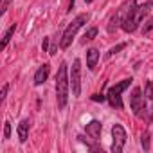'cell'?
<instances>
[{
  "label": "cell",
  "mask_w": 153,
  "mask_h": 153,
  "mask_svg": "<svg viewBox=\"0 0 153 153\" xmlns=\"http://www.w3.org/2000/svg\"><path fill=\"white\" fill-rule=\"evenodd\" d=\"M68 87H70V78H68V68L67 63L63 61L58 68L56 74V101H58V108L63 110L67 106L68 101Z\"/></svg>",
  "instance_id": "1"
},
{
  "label": "cell",
  "mask_w": 153,
  "mask_h": 153,
  "mask_svg": "<svg viewBox=\"0 0 153 153\" xmlns=\"http://www.w3.org/2000/svg\"><path fill=\"white\" fill-rule=\"evenodd\" d=\"M149 7H151V4H149V2H148V4H142V6H137V4H135V6H131L121 27H123L126 33H133V31L139 27V24L142 22V18L149 13Z\"/></svg>",
  "instance_id": "2"
},
{
  "label": "cell",
  "mask_w": 153,
  "mask_h": 153,
  "mask_svg": "<svg viewBox=\"0 0 153 153\" xmlns=\"http://www.w3.org/2000/svg\"><path fill=\"white\" fill-rule=\"evenodd\" d=\"M88 22V15H78L74 20H72V24H68V27L63 31V36H61V40H59V47L61 49H67L72 42H74V36L78 34V31L85 25Z\"/></svg>",
  "instance_id": "3"
},
{
  "label": "cell",
  "mask_w": 153,
  "mask_h": 153,
  "mask_svg": "<svg viewBox=\"0 0 153 153\" xmlns=\"http://www.w3.org/2000/svg\"><path fill=\"white\" fill-rule=\"evenodd\" d=\"M130 83H131V79H123L121 83H117V85H114V87H110V90H108V94H106V99H108V103L114 106V108H123L124 105H123V99H121V94L130 87Z\"/></svg>",
  "instance_id": "4"
},
{
  "label": "cell",
  "mask_w": 153,
  "mask_h": 153,
  "mask_svg": "<svg viewBox=\"0 0 153 153\" xmlns=\"http://www.w3.org/2000/svg\"><path fill=\"white\" fill-rule=\"evenodd\" d=\"M137 2L135 0H126V2L117 9V13L110 18V24H108V33H115V29L119 27V25H123V22H124V18H126V15H128V11H130V7L131 6H135Z\"/></svg>",
  "instance_id": "5"
},
{
  "label": "cell",
  "mask_w": 153,
  "mask_h": 153,
  "mask_svg": "<svg viewBox=\"0 0 153 153\" xmlns=\"http://www.w3.org/2000/svg\"><path fill=\"white\" fill-rule=\"evenodd\" d=\"M144 114H140L148 123H153V81H148L146 83V88H144Z\"/></svg>",
  "instance_id": "6"
},
{
  "label": "cell",
  "mask_w": 153,
  "mask_h": 153,
  "mask_svg": "<svg viewBox=\"0 0 153 153\" xmlns=\"http://www.w3.org/2000/svg\"><path fill=\"white\" fill-rule=\"evenodd\" d=\"M70 87H72V96L78 97L81 94V61L74 59L72 68H70Z\"/></svg>",
  "instance_id": "7"
},
{
  "label": "cell",
  "mask_w": 153,
  "mask_h": 153,
  "mask_svg": "<svg viewBox=\"0 0 153 153\" xmlns=\"http://www.w3.org/2000/svg\"><path fill=\"white\" fill-rule=\"evenodd\" d=\"M112 137H114V144H112V151L114 153H121L124 144H126V130L121 124H114L112 126Z\"/></svg>",
  "instance_id": "8"
},
{
  "label": "cell",
  "mask_w": 153,
  "mask_h": 153,
  "mask_svg": "<svg viewBox=\"0 0 153 153\" xmlns=\"http://www.w3.org/2000/svg\"><path fill=\"white\" fill-rule=\"evenodd\" d=\"M130 106H131V112H133L135 115H139V117H140V114H142V106H144V97H142V92H140V88H139V87H135V88H133V92H131Z\"/></svg>",
  "instance_id": "9"
},
{
  "label": "cell",
  "mask_w": 153,
  "mask_h": 153,
  "mask_svg": "<svg viewBox=\"0 0 153 153\" xmlns=\"http://www.w3.org/2000/svg\"><path fill=\"white\" fill-rule=\"evenodd\" d=\"M49 74H51V65H49V63H43V65L36 70V74H34V85H36V87L43 85V83L47 81V78H49Z\"/></svg>",
  "instance_id": "10"
},
{
  "label": "cell",
  "mask_w": 153,
  "mask_h": 153,
  "mask_svg": "<svg viewBox=\"0 0 153 153\" xmlns=\"http://www.w3.org/2000/svg\"><path fill=\"white\" fill-rule=\"evenodd\" d=\"M87 135L88 137H92L94 140H99V137H101V130H103V124L99 123V121H90L88 124H87Z\"/></svg>",
  "instance_id": "11"
},
{
  "label": "cell",
  "mask_w": 153,
  "mask_h": 153,
  "mask_svg": "<svg viewBox=\"0 0 153 153\" xmlns=\"http://www.w3.org/2000/svg\"><path fill=\"white\" fill-rule=\"evenodd\" d=\"M29 126H31V121L29 119L20 121V124H18V139H20V142H25L27 140V137H29Z\"/></svg>",
  "instance_id": "12"
},
{
  "label": "cell",
  "mask_w": 153,
  "mask_h": 153,
  "mask_svg": "<svg viewBox=\"0 0 153 153\" xmlns=\"http://www.w3.org/2000/svg\"><path fill=\"white\" fill-rule=\"evenodd\" d=\"M97 59H99V51H97V49H90V51L87 52V65H88V68H90V70H94V68H96Z\"/></svg>",
  "instance_id": "13"
},
{
  "label": "cell",
  "mask_w": 153,
  "mask_h": 153,
  "mask_svg": "<svg viewBox=\"0 0 153 153\" xmlns=\"http://www.w3.org/2000/svg\"><path fill=\"white\" fill-rule=\"evenodd\" d=\"M15 31H16V24H13V25H11V27H9L7 31H6V34H4V38H2V45H0V49H2V51H4V49L7 47V43H9L11 36L15 34Z\"/></svg>",
  "instance_id": "14"
},
{
  "label": "cell",
  "mask_w": 153,
  "mask_h": 153,
  "mask_svg": "<svg viewBox=\"0 0 153 153\" xmlns=\"http://www.w3.org/2000/svg\"><path fill=\"white\" fill-rule=\"evenodd\" d=\"M153 31V16H149L146 22H144V27H142V34H149Z\"/></svg>",
  "instance_id": "15"
},
{
  "label": "cell",
  "mask_w": 153,
  "mask_h": 153,
  "mask_svg": "<svg viewBox=\"0 0 153 153\" xmlns=\"http://www.w3.org/2000/svg\"><path fill=\"white\" fill-rule=\"evenodd\" d=\"M140 142H142V148H144V151H149V133H148V131L142 135V140H140Z\"/></svg>",
  "instance_id": "16"
},
{
  "label": "cell",
  "mask_w": 153,
  "mask_h": 153,
  "mask_svg": "<svg viewBox=\"0 0 153 153\" xmlns=\"http://www.w3.org/2000/svg\"><path fill=\"white\" fill-rule=\"evenodd\" d=\"M96 36H97V29H96V27L88 29V31H87V34H85V38H87V40H94Z\"/></svg>",
  "instance_id": "17"
},
{
  "label": "cell",
  "mask_w": 153,
  "mask_h": 153,
  "mask_svg": "<svg viewBox=\"0 0 153 153\" xmlns=\"http://www.w3.org/2000/svg\"><path fill=\"white\" fill-rule=\"evenodd\" d=\"M9 137H11V124L4 123V139H9Z\"/></svg>",
  "instance_id": "18"
},
{
  "label": "cell",
  "mask_w": 153,
  "mask_h": 153,
  "mask_svg": "<svg viewBox=\"0 0 153 153\" xmlns=\"http://www.w3.org/2000/svg\"><path fill=\"white\" fill-rule=\"evenodd\" d=\"M124 47H126V43H119V45H115V47H112L108 54L112 56V54H115V52H119V51H121V49H124Z\"/></svg>",
  "instance_id": "19"
},
{
  "label": "cell",
  "mask_w": 153,
  "mask_h": 153,
  "mask_svg": "<svg viewBox=\"0 0 153 153\" xmlns=\"http://www.w3.org/2000/svg\"><path fill=\"white\" fill-rule=\"evenodd\" d=\"M7 88H9V85H4V87H2V94H0V101H4V99H6V96H7Z\"/></svg>",
  "instance_id": "20"
},
{
  "label": "cell",
  "mask_w": 153,
  "mask_h": 153,
  "mask_svg": "<svg viewBox=\"0 0 153 153\" xmlns=\"http://www.w3.org/2000/svg\"><path fill=\"white\" fill-rule=\"evenodd\" d=\"M92 99H94V101H105L106 97H105L103 94H96V96H92Z\"/></svg>",
  "instance_id": "21"
},
{
  "label": "cell",
  "mask_w": 153,
  "mask_h": 153,
  "mask_svg": "<svg viewBox=\"0 0 153 153\" xmlns=\"http://www.w3.org/2000/svg\"><path fill=\"white\" fill-rule=\"evenodd\" d=\"M9 2H11V0H2V9H0V11H2V13H6V9H7Z\"/></svg>",
  "instance_id": "22"
},
{
  "label": "cell",
  "mask_w": 153,
  "mask_h": 153,
  "mask_svg": "<svg viewBox=\"0 0 153 153\" xmlns=\"http://www.w3.org/2000/svg\"><path fill=\"white\" fill-rule=\"evenodd\" d=\"M42 47H43V51H47V47H49V38H43V43H42Z\"/></svg>",
  "instance_id": "23"
},
{
  "label": "cell",
  "mask_w": 153,
  "mask_h": 153,
  "mask_svg": "<svg viewBox=\"0 0 153 153\" xmlns=\"http://www.w3.org/2000/svg\"><path fill=\"white\" fill-rule=\"evenodd\" d=\"M85 2H87V4H90V2H94V0H85Z\"/></svg>",
  "instance_id": "24"
},
{
  "label": "cell",
  "mask_w": 153,
  "mask_h": 153,
  "mask_svg": "<svg viewBox=\"0 0 153 153\" xmlns=\"http://www.w3.org/2000/svg\"><path fill=\"white\" fill-rule=\"evenodd\" d=\"M149 4H151V6H153V0H149Z\"/></svg>",
  "instance_id": "25"
}]
</instances>
